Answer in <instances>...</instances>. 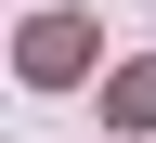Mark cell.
Instances as JSON below:
<instances>
[{
  "label": "cell",
  "instance_id": "obj_2",
  "mask_svg": "<svg viewBox=\"0 0 156 143\" xmlns=\"http://www.w3.org/2000/svg\"><path fill=\"white\" fill-rule=\"evenodd\" d=\"M104 117H130V130H156V65H130V78H117V91H104Z\"/></svg>",
  "mask_w": 156,
  "mask_h": 143
},
{
  "label": "cell",
  "instance_id": "obj_1",
  "mask_svg": "<svg viewBox=\"0 0 156 143\" xmlns=\"http://www.w3.org/2000/svg\"><path fill=\"white\" fill-rule=\"evenodd\" d=\"M91 52H104V39L78 26V13H39V26H26V78H39V91H65V78H91Z\"/></svg>",
  "mask_w": 156,
  "mask_h": 143
}]
</instances>
